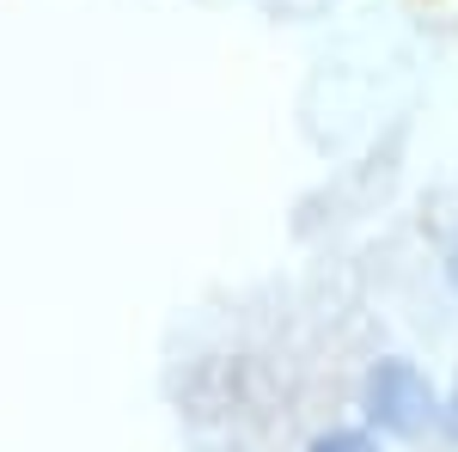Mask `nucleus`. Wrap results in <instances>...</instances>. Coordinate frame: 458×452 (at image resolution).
Listing matches in <instances>:
<instances>
[{
  "label": "nucleus",
  "mask_w": 458,
  "mask_h": 452,
  "mask_svg": "<svg viewBox=\"0 0 458 452\" xmlns=\"http://www.w3.org/2000/svg\"><path fill=\"white\" fill-rule=\"evenodd\" d=\"M367 416L391 428V434H422L434 416V391L410 361H386L373 380H367Z\"/></svg>",
  "instance_id": "nucleus-1"
},
{
  "label": "nucleus",
  "mask_w": 458,
  "mask_h": 452,
  "mask_svg": "<svg viewBox=\"0 0 458 452\" xmlns=\"http://www.w3.org/2000/svg\"><path fill=\"white\" fill-rule=\"evenodd\" d=\"M453 428H458V397H453Z\"/></svg>",
  "instance_id": "nucleus-4"
},
{
  "label": "nucleus",
  "mask_w": 458,
  "mask_h": 452,
  "mask_svg": "<svg viewBox=\"0 0 458 452\" xmlns=\"http://www.w3.org/2000/svg\"><path fill=\"white\" fill-rule=\"evenodd\" d=\"M312 452H379V447H373L367 434H324Z\"/></svg>",
  "instance_id": "nucleus-2"
},
{
  "label": "nucleus",
  "mask_w": 458,
  "mask_h": 452,
  "mask_svg": "<svg viewBox=\"0 0 458 452\" xmlns=\"http://www.w3.org/2000/svg\"><path fill=\"white\" fill-rule=\"evenodd\" d=\"M453 287H458V244H453Z\"/></svg>",
  "instance_id": "nucleus-3"
}]
</instances>
